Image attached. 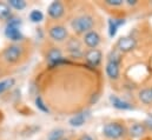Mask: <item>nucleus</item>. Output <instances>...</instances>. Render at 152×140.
Masks as SVG:
<instances>
[{
  "mask_svg": "<svg viewBox=\"0 0 152 140\" xmlns=\"http://www.w3.org/2000/svg\"><path fill=\"white\" fill-rule=\"evenodd\" d=\"M151 92H152V88H151Z\"/></svg>",
  "mask_w": 152,
  "mask_h": 140,
  "instance_id": "27",
  "label": "nucleus"
},
{
  "mask_svg": "<svg viewBox=\"0 0 152 140\" xmlns=\"http://www.w3.org/2000/svg\"><path fill=\"white\" fill-rule=\"evenodd\" d=\"M36 106L38 107V109H40V111L44 112V113H48V112H50L48 107L44 103V100L41 99V97H37V98H36Z\"/></svg>",
  "mask_w": 152,
  "mask_h": 140,
  "instance_id": "22",
  "label": "nucleus"
},
{
  "mask_svg": "<svg viewBox=\"0 0 152 140\" xmlns=\"http://www.w3.org/2000/svg\"><path fill=\"white\" fill-rule=\"evenodd\" d=\"M12 11L8 4L6 2H0V20H7L11 18Z\"/></svg>",
  "mask_w": 152,
  "mask_h": 140,
  "instance_id": "17",
  "label": "nucleus"
},
{
  "mask_svg": "<svg viewBox=\"0 0 152 140\" xmlns=\"http://www.w3.org/2000/svg\"><path fill=\"white\" fill-rule=\"evenodd\" d=\"M20 26H21V21L20 19H11L6 26L5 30V35L12 40V41H20L24 39V35L20 31Z\"/></svg>",
  "mask_w": 152,
  "mask_h": 140,
  "instance_id": "2",
  "label": "nucleus"
},
{
  "mask_svg": "<svg viewBox=\"0 0 152 140\" xmlns=\"http://www.w3.org/2000/svg\"><path fill=\"white\" fill-rule=\"evenodd\" d=\"M42 19H44V14H42L41 11H39V9L31 11V13H30V20L32 23H40V21H42Z\"/></svg>",
  "mask_w": 152,
  "mask_h": 140,
  "instance_id": "19",
  "label": "nucleus"
},
{
  "mask_svg": "<svg viewBox=\"0 0 152 140\" xmlns=\"http://www.w3.org/2000/svg\"><path fill=\"white\" fill-rule=\"evenodd\" d=\"M23 57V47L19 45H10L2 52V58L8 64H17Z\"/></svg>",
  "mask_w": 152,
  "mask_h": 140,
  "instance_id": "3",
  "label": "nucleus"
},
{
  "mask_svg": "<svg viewBox=\"0 0 152 140\" xmlns=\"http://www.w3.org/2000/svg\"><path fill=\"white\" fill-rule=\"evenodd\" d=\"M8 5H10V7L12 6L17 11H21L26 7V1H24V0H10Z\"/></svg>",
  "mask_w": 152,
  "mask_h": 140,
  "instance_id": "21",
  "label": "nucleus"
},
{
  "mask_svg": "<svg viewBox=\"0 0 152 140\" xmlns=\"http://www.w3.org/2000/svg\"><path fill=\"white\" fill-rule=\"evenodd\" d=\"M124 24H125L124 19H110L109 20V35L113 38L117 34L119 27H121Z\"/></svg>",
  "mask_w": 152,
  "mask_h": 140,
  "instance_id": "13",
  "label": "nucleus"
},
{
  "mask_svg": "<svg viewBox=\"0 0 152 140\" xmlns=\"http://www.w3.org/2000/svg\"><path fill=\"white\" fill-rule=\"evenodd\" d=\"M46 59H47V63L50 64V66H59L63 63H66L67 64V60L64 59L61 51L59 48H57V47H52L47 52Z\"/></svg>",
  "mask_w": 152,
  "mask_h": 140,
  "instance_id": "5",
  "label": "nucleus"
},
{
  "mask_svg": "<svg viewBox=\"0 0 152 140\" xmlns=\"http://www.w3.org/2000/svg\"><path fill=\"white\" fill-rule=\"evenodd\" d=\"M64 133H65V131L63 128H56L48 133L47 140H63Z\"/></svg>",
  "mask_w": 152,
  "mask_h": 140,
  "instance_id": "18",
  "label": "nucleus"
},
{
  "mask_svg": "<svg viewBox=\"0 0 152 140\" xmlns=\"http://www.w3.org/2000/svg\"><path fill=\"white\" fill-rule=\"evenodd\" d=\"M105 4L109 6H120L124 4L123 0H105Z\"/></svg>",
  "mask_w": 152,
  "mask_h": 140,
  "instance_id": "23",
  "label": "nucleus"
},
{
  "mask_svg": "<svg viewBox=\"0 0 152 140\" xmlns=\"http://www.w3.org/2000/svg\"><path fill=\"white\" fill-rule=\"evenodd\" d=\"M139 100L145 105H152V92L151 88H144L138 94Z\"/></svg>",
  "mask_w": 152,
  "mask_h": 140,
  "instance_id": "15",
  "label": "nucleus"
},
{
  "mask_svg": "<svg viewBox=\"0 0 152 140\" xmlns=\"http://www.w3.org/2000/svg\"><path fill=\"white\" fill-rule=\"evenodd\" d=\"M127 4H129V5H136L137 1H136V0H127Z\"/></svg>",
  "mask_w": 152,
  "mask_h": 140,
  "instance_id": "26",
  "label": "nucleus"
},
{
  "mask_svg": "<svg viewBox=\"0 0 152 140\" xmlns=\"http://www.w3.org/2000/svg\"><path fill=\"white\" fill-rule=\"evenodd\" d=\"M136 45H137V41L132 36H121L118 41H117V50L123 52V53H127V52H131L136 48Z\"/></svg>",
  "mask_w": 152,
  "mask_h": 140,
  "instance_id": "6",
  "label": "nucleus"
},
{
  "mask_svg": "<svg viewBox=\"0 0 152 140\" xmlns=\"http://www.w3.org/2000/svg\"><path fill=\"white\" fill-rule=\"evenodd\" d=\"M110 101L113 106L114 108H118V109H124V111H127V109H132L133 107L130 103L118 98L117 96H110Z\"/></svg>",
  "mask_w": 152,
  "mask_h": 140,
  "instance_id": "12",
  "label": "nucleus"
},
{
  "mask_svg": "<svg viewBox=\"0 0 152 140\" xmlns=\"http://www.w3.org/2000/svg\"><path fill=\"white\" fill-rule=\"evenodd\" d=\"M79 140H93V139H92L91 136H88V134H84V136L80 137V139Z\"/></svg>",
  "mask_w": 152,
  "mask_h": 140,
  "instance_id": "25",
  "label": "nucleus"
},
{
  "mask_svg": "<svg viewBox=\"0 0 152 140\" xmlns=\"http://www.w3.org/2000/svg\"><path fill=\"white\" fill-rule=\"evenodd\" d=\"M48 35L52 40L60 42V41H64L67 38V30L63 25H54V26L50 27Z\"/></svg>",
  "mask_w": 152,
  "mask_h": 140,
  "instance_id": "8",
  "label": "nucleus"
},
{
  "mask_svg": "<svg viewBox=\"0 0 152 140\" xmlns=\"http://www.w3.org/2000/svg\"><path fill=\"white\" fill-rule=\"evenodd\" d=\"M85 121H86V115L84 113H79V114H76L75 117H72L69 120V124L72 127H80L85 124Z\"/></svg>",
  "mask_w": 152,
  "mask_h": 140,
  "instance_id": "16",
  "label": "nucleus"
},
{
  "mask_svg": "<svg viewBox=\"0 0 152 140\" xmlns=\"http://www.w3.org/2000/svg\"><path fill=\"white\" fill-rule=\"evenodd\" d=\"M145 132H146V127L144 126V124H134L129 130L130 136L133 138H139V137L144 136Z\"/></svg>",
  "mask_w": 152,
  "mask_h": 140,
  "instance_id": "14",
  "label": "nucleus"
},
{
  "mask_svg": "<svg viewBox=\"0 0 152 140\" xmlns=\"http://www.w3.org/2000/svg\"><path fill=\"white\" fill-rule=\"evenodd\" d=\"M106 74L110 79H118L119 78V73H120V70H119V64L115 63V61H112V60H109L107 64H106Z\"/></svg>",
  "mask_w": 152,
  "mask_h": 140,
  "instance_id": "11",
  "label": "nucleus"
},
{
  "mask_svg": "<svg viewBox=\"0 0 152 140\" xmlns=\"http://www.w3.org/2000/svg\"><path fill=\"white\" fill-rule=\"evenodd\" d=\"M125 127L118 122H109L103 127V134L109 139H119L125 136Z\"/></svg>",
  "mask_w": 152,
  "mask_h": 140,
  "instance_id": "4",
  "label": "nucleus"
},
{
  "mask_svg": "<svg viewBox=\"0 0 152 140\" xmlns=\"http://www.w3.org/2000/svg\"><path fill=\"white\" fill-rule=\"evenodd\" d=\"M102 58H103V54L97 48H92V50H88L86 53H85V60L88 65L96 67L98 66L100 63H102Z\"/></svg>",
  "mask_w": 152,
  "mask_h": 140,
  "instance_id": "9",
  "label": "nucleus"
},
{
  "mask_svg": "<svg viewBox=\"0 0 152 140\" xmlns=\"http://www.w3.org/2000/svg\"><path fill=\"white\" fill-rule=\"evenodd\" d=\"M47 13H48L50 18H52L54 20L60 19L65 13L64 4L61 1H52L47 8Z\"/></svg>",
  "mask_w": 152,
  "mask_h": 140,
  "instance_id": "7",
  "label": "nucleus"
},
{
  "mask_svg": "<svg viewBox=\"0 0 152 140\" xmlns=\"http://www.w3.org/2000/svg\"><path fill=\"white\" fill-rule=\"evenodd\" d=\"M66 140H67V139H66Z\"/></svg>",
  "mask_w": 152,
  "mask_h": 140,
  "instance_id": "28",
  "label": "nucleus"
},
{
  "mask_svg": "<svg viewBox=\"0 0 152 140\" xmlns=\"http://www.w3.org/2000/svg\"><path fill=\"white\" fill-rule=\"evenodd\" d=\"M94 26V20L92 17L90 15H81L75 18L71 23V27L76 33H87L90 31H92Z\"/></svg>",
  "mask_w": 152,
  "mask_h": 140,
  "instance_id": "1",
  "label": "nucleus"
},
{
  "mask_svg": "<svg viewBox=\"0 0 152 140\" xmlns=\"http://www.w3.org/2000/svg\"><path fill=\"white\" fill-rule=\"evenodd\" d=\"M84 42L91 50L96 48L100 44V35L98 34L96 31H90V32H87L86 34L84 35Z\"/></svg>",
  "mask_w": 152,
  "mask_h": 140,
  "instance_id": "10",
  "label": "nucleus"
},
{
  "mask_svg": "<svg viewBox=\"0 0 152 140\" xmlns=\"http://www.w3.org/2000/svg\"><path fill=\"white\" fill-rule=\"evenodd\" d=\"M14 82H15L14 79H7V80L0 81V93H4L5 91L10 90V88L14 85Z\"/></svg>",
  "mask_w": 152,
  "mask_h": 140,
  "instance_id": "20",
  "label": "nucleus"
},
{
  "mask_svg": "<svg viewBox=\"0 0 152 140\" xmlns=\"http://www.w3.org/2000/svg\"><path fill=\"white\" fill-rule=\"evenodd\" d=\"M144 126H145V127H149L150 130H152V117L148 118V119L145 120V122H144Z\"/></svg>",
  "mask_w": 152,
  "mask_h": 140,
  "instance_id": "24",
  "label": "nucleus"
}]
</instances>
